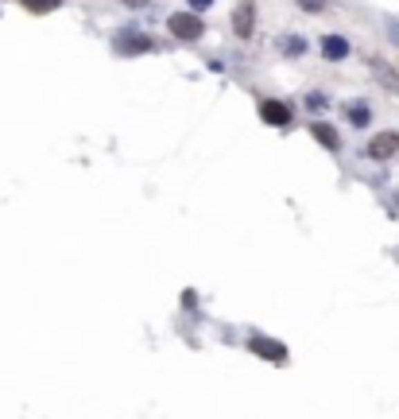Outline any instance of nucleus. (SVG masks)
<instances>
[{"instance_id":"nucleus-1","label":"nucleus","mask_w":399,"mask_h":419,"mask_svg":"<svg viewBox=\"0 0 399 419\" xmlns=\"http://www.w3.org/2000/svg\"><path fill=\"white\" fill-rule=\"evenodd\" d=\"M167 31H171V39H178V43H198L205 35V20L190 8H178V12L167 16Z\"/></svg>"},{"instance_id":"nucleus-2","label":"nucleus","mask_w":399,"mask_h":419,"mask_svg":"<svg viewBox=\"0 0 399 419\" xmlns=\"http://www.w3.org/2000/svg\"><path fill=\"white\" fill-rule=\"evenodd\" d=\"M399 152V132L396 128H384V132H376V136L364 144V156L372 159V163H388V159H396Z\"/></svg>"},{"instance_id":"nucleus-3","label":"nucleus","mask_w":399,"mask_h":419,"mask_svg":"<svg viewBox=\"0 0 399 419\" xmlns=\"http://www.w3.org/2000/svg\"><path fill=\"white\" fill-rule=\"evenodd\" d=\"M113 51L117 55H147V51H156V43L144 31H120V35H113Z\"/></svg>"},{"instance_id":"nucleus-4","label":"nucleus","mask_w":399,"mask_h":419,"mask_svg":"<svg viewBox=\"0 0 399 419\" xmlns=\"http://www.w3.org/2000/svg\"><path fill=\"white\" fill-rule=\"evenodd\" d=\"M233 35H236V39H252V35H256V0H236Z\"/></svg>"},{"instance_id":"nucleus-5","label":"nucleus","mask_w":399,"mask_h":419,"mask_svg":"<svg viewBox=\"0 0 399 419\" xmlns=\"http://www.w3.org/2000/svg\"><path fill=\"white\" fill-rule=\"evenodd\" d=\"M260 117L268 121V125H275V128H291L295 125V109L287 105V101H279V98H263L260 101Z\"/></svg>"},{"instance_id":"nucleus-6","label":"nucleus","mask_w":399,"mask_h":419,"mask_svg":"<svg viewBox=\"0 0 399 419\" xmlns=\"http://www.w3.org/2000/svg\"><path fill=\"white\" fill-rule=\"evenodd\" d=\"M310 136L318 140L326 152H341V136H337V128H333L330 121H314V125H310Z\"/></svg>"},{"instance_id":"nucleus-7","label":"nucleus","mask_w":399,"mask_h":419,"mask_svg":"<svg viewBox=\"0 0 399 419\" xmlns=\"http://www.w3.org/2000/svg\"><path fill=\"white\" fill-rule=\"evenodd\" d=\"M349 39H345V35H322V55H326V59L330 62H341V59H349Z\"/></svg>"},{"instance_id":"nucleus-8","label":"nucleus","mask_w":399,"mask_h":419,"mask_svg":"<svg viewBox=\"0 0 399 419\" xmlns=\"http://www.w3.org/2000/svg\"><path fill=\"white\" fill-rule=\"evenodd\" d=\"M248 350L260 353V357H268V361H287L283 341H275V338H252V341H248Z\"/></svg>"},{"instance_id":"nucleus-9","label":"nucleus","mask_w":399,"mask_h":419,"mask_svg":"<svg viewBox=\"0 0 399 419\" xmlns=\"http://www.w3.org/2000/svg\"><path fill=\"white\" fill-rule=\"evenodd\" d=\"M345 117H349L353 128H364L372 121V109L364 105V101H349V105H345Z\"/></svg>"},{"instance_id":"nucleus-10","label":"nucleus","mask_w":399,"mask_h":419,"mask_svg":"<svg viewBox=\"0 0 399 419\" xmlns=\"http://www.w3.org/2000/svg\"><path fill=\"white\" fill-rule=\"evenodd\" d=\"M279 51L287 55V59H299V55H306V39H302V35H283Z\"/></svg>"},{"instance_id":"nucleus-11","label":"nucleus","mask_w":399,"mask_h":419,"mask_svg":"<svg viewBox=\"0 0 399 419\" xmlns=\"http://www.w3.org/2000/svg\"><path fill=\"white\" fill-rule=\"evenodd\" d=\"M28 12H35V16H47V12H55V8H62V0H20Z\"/></svg>"},{"instance_id":"nucleus-12","label":"nucleus","mask_w":399,"mask_h":419,"mask_svg":"<svg viewBox=\"0 0 399 419\" xmlns=\"http://www.w3.org/2000/svg\"><path fill=\"white\" fill-rule=\"evenodd\" d=\"M372 66H376V78L384 82V86H388V89H399V74H391V70L384 66L380 59H372Z\"/></svg>"},{"instance_id":"nucleus-13","label":"nucleus","mask_w":399,"mask_h":419,"mask_svg":"<svg viewBox=\"0 0 399 419\" xmlns=\"http://www.w3.org/2000/svg\"><path fill=\"white\" fill-rule=\"evenodd\" d=\"M302 105L310 109V113H326V109H330V98H326V93H306Z\"/></svg>"},{"instance_id":"nucleus-14","label":"nucleus","mask_w":399,"mask_h":419,"mask_svg":"<svg viewBox=\"0 0 399 419\" xmlns=\"http://www.w3.org/2000/svg\"><path fill=\"white\" fill-rule=\"evenodd\" d=\"M295 4H299L302 12H314V16H318V12H326V8H330V0H295Z\"/></svg>"},{"instance_id":"nucleus-15","label":"nucleus","mask_w":399,"mask_h":419,"mask_svg":"<svg viewBox=\"0 0 399 419\" xmlns=\"http://www.w3.org/2000/svg\"><path fill=\"white\" fill-rule=\"evenodd\" d=\"M186 8H190V12H198V16H202L205 8H214V0H186Z\"/></svg>"},{"instance_id":"nucleus-16","label":"nucleus","mask_w":399,"mask_h":419,"mask_svg":"<svg viewBox=\"0 0 399 419\" xmlns=\"http://www.w3.org/2000/svg\"><path fill=\"white\" fill-rule=\"evenodd\" d=\"M147 0H124V8H144Z\"/></svg>"}]
</instances>
